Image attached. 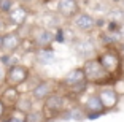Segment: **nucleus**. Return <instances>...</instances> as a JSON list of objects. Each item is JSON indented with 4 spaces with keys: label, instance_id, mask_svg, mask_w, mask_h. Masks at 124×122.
Segmentation results:
<instances>
[{
    "label": "nucleus",
    "instance_id": "f257e3e1",
    "mask_svg": "<svg viewBox=\"0 0 124 122\" xmlns=\"http://www.w3.org/2000/svg\"><path fill=\"white\" fill-rule=\"evenodd\" d=\"M27 78H29V70L24 65H11L8 72H5V83L13 87H18Z\"/></svg>",
    "mask_w": 124,
    "mask_h": 122
},
{
    "label": "nucleus",
    "instance_id": "f03ea898",
    "mask_svg": "<svg viewBox=\"0 0 124 122\" xmlns=\"http://www.w3.org/2000/svg\"><path fill=\"white\" fill-rule=\"evenodd\" d=\"M83 72H84V76H86V78L95 79V81L105 76V68L102 67V64L99 60H88L84 64Z\"/></svg>",
    "mask_w": 124,
    "mask_h": 122
},
{
    "label": "nucleus",
    "instance_id": "7ed1b4c3",
    "mask_svg": "<svg viewBox=\"0 0 124 122\" xmlns=\"http://www.w3.org/2000/svg\"><path fill=\"white\" fill-rule=\"evenodd\" d=\"M100 64L105 68V72H116L119 68V59H118L116 54L113 52H105L100 57Z\"/></svg>",
    "mask_w": 124,
    "mask_h": 122
},
{
    "label": "nucleus",
    "instance_id": "20e7f679",
    "mask_svg": "<svg viewBox=\"0 0 124 122\" xmlns=\"http://www.w3.org/2000/svg\"><path fill=\"white\" fill-rule=\"evenodd\" d=\"M99 98L102 101L103 108H108V109L110 108H115L118 103V93L113 89H103L100 92V95H99Z\"/></svg>",
    "mask_w": 124,
    "mask_h": 122
},
{
    "label": "nucleus",
    "instance_id": "39448f33",
    "mask_svg": "<svg viewBox=\"0 0 124 122\" xmlns=\"http://www.w3.org/2000/svg\"><path fill=\"white\" fill-rule=\"evenodd\" d=\"M0 100H2V103H3L5 106H15V105L18 103V100H19V92L16 90V87L8 86L7 89L3 90Z\"/></svg>",
    "mask_w": 124,
    "mask_h": 122
},
{
    "label": "nucleus",
    "instance_id": "423d86ee",
    "mask_svg": "<svg viewBox=\"0 0 124 122\" xmlns=\"http://www.w3.org/2000/svg\"><path fill=\"white\" fill-rule=\"evenodd\" d=\"M57 11L64 16H73L78 11L77 2L75 0H57Z\"/></svg>",
    "mask_w": 124,
    "mask_h": 122
},
{
    "label": "nucleus",
    "instance_id": "0eeeda50",
    "mask_svg": "<svg viewBox=\"0 0 124 122\" xmlns=\"http://www.w3.org/2000/svg\"><path fill=\"white\" fill-rule=\"evenodd\" d=\"M21 44V38H19L16 33H7L3 35V44H2V49L8 51V52H13L16 51Z\"/></svg>",
    "mask_w": 124,
    "mask_h": 122
},
{
    "label": "nucleus",
    "instance_id": "6e6552de",
    "mask_svg": "<svg viewBox=\"0 0 124 122\" xmlns=\"http://www.w3.org/2000/svg\"><path fill=\"white\" fill-rule=\"evenodd\" d=\"M84 79H86L84 72H83V70H80V68H77V70H73V72H70L69 75L64 78V84L73 87V86H77V84L84 83Z\"/></svg>",
    "mask_w": 124,
    "mask_h": 122
},
{
    "label": "nucleus",
    "instance_id": "1a4fd4ad",
    "mask_svg": "<svg viewBox=\"0 0 124 122\" xmlns=\"http://www.w3.org/2000/svg\"><path fill=\"white\" fill-rule=\"evenodd\" d=\"M64 106V98L61 95H48L45 100V108L48 111H59Z\"/></svg>",
    "mask_w": 124,
    "mask_h": 122
},
{
    "label": "nucleus",
    "instance_id": "9d476101",
    "mask_svg": "<svg viewBox=\"0 0 124 122\" xmlns=\"http://www.w3.org/2000/svg\"><path fill=\"white\" fill-rule=\"evenodd\" d=\"M37 60L40 62V64H43V65H49L56 60V54H54V51H51V49L41 48V49L37 52Z\"/></svg>",
    "mask_w": 124,
    "mask_h": 122
},
{
    "label": "nucleus",
    "instance_id": "9b49d317",
    "mask_svg": "<svg viewBox=\"0 0 124 122\" xmlns=\"http://www.w3.org/2000/svg\"><path fill=\"white\" fill-rule=\"evenodd\" d=\"M8 13H10V21L15 22V24H22L27 18V11L22 7H16V8L11 7V10Z\"/></svg>",
    "mask_w": 124,
    "mask_h": 122
},
{
    "label": "nucleus",
    "instance_id": "f8f14e48",
    "mask_svg": "<svg viewBox=\"0 0 124 122\" xmlns=\"http://www.w3.org/2000/svg\"><path fill=\"white\" fill-rule=\"evenodd\" d=\"M75 24H77V27L81 29V30H89L95 25V21L89 14H78L77 19H75Z\"/></svg>",
    "mask_w": 124,
    "mask_h": 122
},
{
    "label": "nucleus",
    "instance_id": "ddd939ff",
    "mask_svg": "<svg viewBox=\"0 0 124 122\" xmlns=\"http://www.w3.org/2000/svg\"><path fill=\"white\" fill-rule=\"evenodd\" d=\"M53 33L49 32V30H45V29H41V30H38L37 32V35H35V41H37V44L38 46H48V44L53 41Z\"/></svg>",
    "mask_w": 124,
    "mask_h": 122
},
{
    "label": "nucleus",
    "instance_id": "4468645a",
    "mask_svg": "<svg viewBox=\"0 0 124 122\" xmlns=\"http://www.w3.org/2000/svg\"><path fill=\"white\" fill-rule=\"evenodd\" d=\"M49 92H51V86H49V83H40L35 89L32 90V95H33V98H37V100H41V98L48 97Z\"/></svg>",
    "mask_w": 124,
    "mask_h": 122
},
{
    "label": "nucleus",
    "instance_id": "2eb2a0df",
    "mask_svg": "<svg viewBox=\"0 0 124 122\" xmlns=\"http://www.w3.org/2000/svg\"><path fill=\"white\" fill-rule=\"evenodd\" d=\"M77 52L80 54V56H83V57L91 56V54L94 52V44H92V41L91 40H84V41L78 43L77 44Z\"/></svg>",
    "mask_w": 124,
    "mask_h": 122
},
{
    "label": "nucleus",
    "instance_id": "dca6fc26",
    "mask_svg": "<svg viewBox=\"0 0 124 122\" xmlns=\"http://www.w3.org/2000/svg\"><path fill=\"white\" fill-rule=\"evenodd\" d=\"M86 108H88V111L100 113L103 109V105H102V101H100V98H99L97 95H91V97L88 98V101H86Z\"/></svg>",
    "mask_w": 124,
    "mask_h": 122
},
{
    "label": "nucleus",
    "instance_id": "f3484780",
    "mask_svg": "<svg viewBox=\"0 0 124 122\" xmlns=\"http://www.w3.org/2000/svg\"><path fill=\"white\" fill-rule=\"evenodd\" d=\"M5 122H27L26 121V111H21V109H13V111L8 114V117L5 119Z\"/></svg>",
    "mask_w": 124,
    "mask_h": 122
},
{
    "label": "nucleus",
    "instance_id": "a211bd4d",
    "mask_svg": "<svg viewBox=\"0 0 124 122\" xmlns=\"http://www.w3.org/2000/svg\"><path fill=\"white\" fill-rule=\"evenodd\" d=\"M123 18H124V14H123V11H121V10L110 11V13H108V22H119Z\"/></svg>",
    "mask_w": 124,
    "mask_h": 122
},
{
    "label": "nucleus",
    "instance_id": "6ab92c4d",
    "mask_svg": "<svg viewBox=\"0 0 124 122\" xmlns=\"http://www.w3.org/2000/svg\"><path fill=\"white\" fill-rule=\"evenodd\" d=\"M11 10V0H0V13H8Z\"/></svg>",
    "mask_w": 124,
    "mask_h": 122
},
{
    "label": "nucleus",
    "instance_id": "aec40b11",
    "mask_svg": "<svg viewBox=\"0 0 124 122\" xmlns=\"http://www.w3.org/2000/svg\"><path fill=\"white\" fill-rule=\"evenodd\" d=\"M118 33H119V38H121V40H124V24L118 27Z\"/></svg>",
    "mask_w": 124,
    "mask_h": 122
},
{
    "label": "nucleus",
    "instance_id": "412c9836",
    "mask_svg": "<svg viewBox=\"0 0 124 122\" xmlns=\"http://www.w3.org/2000/svg\"><path fill=\"white\" fill-rule=\"evenodd\" d=\"M5 109H7V106H5V105L2 103V100H0V119L3 117V114H5Z\"/></svg>",
    "mask_w": 124,
    "mask_h": 122
},
{
    "label": "nucleus",
    "instance_id": "4be33fe9",
    "mask_svg": "<svg viewBox=\"0 0 124 122\" xmlns=\"http://www.w3.org/2000/svg\"><path fill=\"white\" fill-rule=\"evenodd\" d=\"M56 40H57V41H64V32H62V30H57V35H56Z\"/></svg>",
    "mask_w": 124,
    "mask_h": 122
},
{
    "label": "nucleus",
    "instance_id": "5701e85b",
    "mask_svg": "<svg viewBox=\"0 0 124 122\" xmlns=\"http://www.w3.org/2000/svg\"><path fill=\"white\" fill-rule=\"evenodd\" d=\"M99 116H100V113H97V111H91L88 117H89V119H97Z\"/></svg>",
    "mask_w": 124,
    "mask_h": 122
},
{
    "label": "nucleus",
    "instance_id": "b1692460",
    "mask_svg": "<svg viewBox=\"0 0 124 122\" xmlns=\"http://www.w3.org/2000/svg\"><path fill=\"white\" fill-rule=\"evenodd\" d=\"M5 79V70H3V65L0 64V83Z\"/></svg>",
    "mask_w": 124,
    "mask_h": 122
},
{
    "label": "nucleus",
    "instance_id": "393cba45",
    "mask_svg": "<svg viewBox=\"0 0 124 122\" xmlns=\"http://www.w3.org/2000/svg\"><path fill=\"white\" fill-rule=\"evenodd\" d=\"M2 44H3V35H0V49H2Z\"/></svg>",
    "mask_w": 124,
    "mask_h": 122
},
{
    "label": "nucleus",
    "instance_id": "a878e982",
    "mask_svg": "<svg viewBox=\"0 0 124 122\" xmlns=\"http://www.w3.org/2000/svg\"><path fill=\"white\" fill-rule=\"evenodd\" d=\"M121 52H123V56H124V46H123V51H121Z\"/></svg>",
    "mask_w": 124,
    "mask_h": 122
},
{
    "label": "nucleus",
    "instance_id": "bb28decb",
    "mask_svg": "<svg viewBox=\"0 0 124 122\" xmlns=\"http://www.w3.org/2000/svg\"><path fill=\"white\" fill-rule=\"evenodd\" d=\"M0 29H2V21H0Z\"/></svg>",
    "mask_w": 124,
    "mask_h": 122
},
{
    "label": "nucleus",
    "instance_id": "cd10ccee",
    "mask_svg": "<svg viewBox=\"0 0 124 122\" xmlns=\"http://www.w3.org/2000/svg\"><path fill=\"white\" fill-rule=\"evenodd\" d=\"M115 2H119V0H115Z\"/></svg>",
    "mask_w": 124,
    "mask_h": 122
},
{
    "label": "nucleus",
    "instance_id": "c85d7f7f",
    "mask_svg": "<svg viewBox=\"0 0 124 122\" xmlns=\"http://www.w3.org/2000/svg\"><path fill=\"white\" fill-rule=\"evenodd\" d=\"M26 2H27V0H26Z\"/></svg>",
    "mask_w": 124,
    "mask_h": 122
}]
</instances>
